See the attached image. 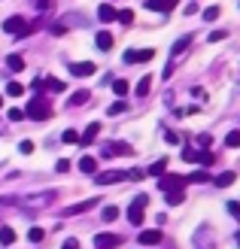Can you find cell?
<instances>
[{
  "instance_id": "obj_45",
  "label": "cell",
  "mask_w": 240,
  "mask_h": 249,
  "mask_svg": "<svg viewBox=\"0 0 240 249\" xmlns=\"http://www.w3.org/2000/svg\"><path fill=\"white\" fill-rule=\"evenodd\" d=\"M21 152H24V155L34 152V143H31V140H21Z\"/></svg>"
},
{
  "instance_id": "obj_17",
  "label": "cell",
  "mask_w": 240,
  "mask_h": 249,
  "mask_svg": "<svg viewBox=\"0 0 240 249\" xmlns=\"http://www.w3.org/2000/svg\"><path fill=\"white\" fill-rule=\"evenodd\" d=\"M94 204H97V197H88V201H82V204H73L67 213H70V216H79V213H85V210H92Z\"/></svg>"
},
{
  "instance_id": "obj_28",
  "label": "cell",
  "mask_w": 240,
  "mask_h": 249,
  "mask_svg": "<svg viewBox=\"0 0 240 249\" xmlns=\"http://www.w3.org/2000/svg\"><path fill=\"white\" fill-rule=\"evenodd\" d=\"M28 237H31V243H43L46 231H43V228H31V231H28Z\"/></svg>"
},
{
  "instance_id": "obj_40",
  "label": "cell",
  "mask_w": 240,
  "mask_h": 249,
  "mask_svg": "<svg viewBox=\"0 0 240 249\" xmlns=\"http://www.w3.org/2000/svg\"><path fill=\"white\" fill-rule=\"evenodd\" d=\"M210 143H213V137H207V134H198V146H201V149H207Z\"/></svg>"
},
{
  "instance_id": "obj_34",
  "label": "cell",
  "mask_w": 240,
  "mask_h": 249,
  "mask_svg": "<svg viewBox=\"0 0 240 249\" xmlns=\"http://www.w3.org/2000/svg\"><path fill=\"white\" fill-rule=\"evenodd\" d=\"M21 91H24V89H21V82H9V85H6V94H9V97H18Z\"/></svg>"
},
{
  "instance_id": "obj_2",
  "label": "cell",
  "mask_w": 240,
  "mask_h": 249,
  "mask_svg": "<svg viewBox=\"0 0 240 249\" xmlns=\"http://www.w3.org/2000/svg\"><path fill=\"white\" fill-rule=\"evenodd\" d=\"M146 207H149V197L146 195H137L134 201H131V207H128V222H131V225H143Z\"/></svg>"
},
{
  "instance_id": "obj_13",
  "label": "cell",
  "mask_w": 240,
  "mask_h": 249,
  "mask_svg": "<svg viewBox=\"0 0 240 249\" xmlns=\"http://www.w3.org/2000/svg\"><path fill=\"white\" fill-rule=\"evenodd\" d=\"M97 18L104 21V24H110V21H116V18H119V12L112 9L110 3H104V6H97Z\"/></svg>"
},
{
  "instance_id": "obj_38",
  "label": "cell",
  "mask_w": 240,
  "mask_h": 249,
  "mask_svg": "<svg viewBox=\"0 0 240 249\" xmlns=\"http://www.w3.org/2000/svg\"><path fill=\"white\" fill-rule=\"evenodd\" d=\"M119 21H122V24H131V21H134V12H131V9H122V12H119Z\"/></svg>"
},
{
  "instance_id": "obj_44",
  "label": "cell",
  "mask_w": 240,
  "mask_h": 249,
  "mask_svg": "<svg viewBox=\"0 0 240 249\" xmlns=\"http://www.w3.org/2000/svg\"><path fill=\"white\" fill-rule=\"evenodd\" d=\"M55 170H58V173H67V170H70V161H58Z\"/></svg>"
},
{
  "instance_id": "obj_12",
  "label": "cell",
  "mask_w": 240,
  "mask_h": 249,
  "mask_svg": "<svg viewBox=\"0 0 240 249\" xmlns=\"http://www.w3.org/2000/svg\"><path fill=\"white\" fill-rule=\"evenodd\" d=\"M55 201V192H46V195H34V197H24L18 204H34V207H43V204H52Z\"/></svg>"
},
{
  "instance_id": "obj_21",
  "label": "cell",
  "mask_w": 240,
  "mask_h": 249,
  "mask_svg": "<svg viewBox=\"0 0 240 249\" xmlns=\"http://www.w3.org/2000/svg\"><path fill=\"white\" fill-rule=\"evenodd\" d=\"M79 170H82V173H94V170H97V161H94L92 155H82V158H79Z\"/></svg>"
},
{
  "instance_id": "obj_37",
  "label": "cell",
  "mask_w": 240,
  "mask_h": 249,
  "mask_svg": "<svg viewBox=\"0 0 240 249\" xmlns=\"http://www.w3.org/2000/svg\"><path fill=\"white\" fill-rule=\"evenodd\" d=\"M183 158H185V161H198V149H192V146H183Z\"/></svg>"
},
{
  "instance_id": "obj_1",
  "label": "cell",
  "mask_w": 240,
  "mask_h": 249,
  "mask_svg": "<svg viewBox=\"0 0 240 249\" xmlns=\"http://www.w3.org/2000/svg\"><path fill=\"white\" fill-rule=\"evenodd\" d=\"M24 113H28L34 122H46V119H52V107H49V101H43V97H34Z\"/></svg>"
},
{
  "instance_id": "obj_32",
  "label": "cell",
  "mask_w": 240,
  "mask_h": 249,
  "mask_svg": "<svg viewBox=\"0 0 240 249\" xmlns=\"http://www.w3.org/2000/svg\"><path fill=\"white\" fill-rule=\"evenodd\" d=\"M219 16H222V9H219V6H210V9H204V18H207V21H216Z\"/></svg>"
},
{
  "instance_id": "obj_15",
  "label": "cell",
  "mask_w": 240,
  "mask_h": 249,
  "mask_svg": "<svg viewBox=\"0 0 240 249\" xmlns=\"http://www.w3.org/2000/svg\"><path fill=\"white\" fill-rule=\"evenodd\" d=\"M104 155H131V146L128 143H110V146H104Z\"/></svg>"
},
{
  "instance_id": "obj_6",
  "label": "cell",
  "mask_w": 240,
  "mask_h": 249,
  "mask_svg": "<svg viewBox=\"0 0 240 249\" xmlns=\"http://www.w3.org/2000/svg\"><path fill=\"white\" fill-rule=\"evenodd\" d=\"M122 243V237L119 234H110V231H104V234H94V249H116Z\"/></svg>"
},
{
  "instance_id": "obj_7",
  "label": "cell",
  "mask_w": 240,
  "mask_h": 249,
  "mask_svg": "<svg viewBox=\"0 0 240 249\" xmlns=\"http://www.w3.org/2000/svg\"><path fill=\"white\" fill-rule=\"evenodd\" d=\"M128 179L122 170H104V173H94V185H112V182H122Z\"/></svg>"
},
{
  "instance_id": "obj_14",
  "label": "cell",
  "mask_w": 240,
  "mask_h": 249,
  "mask_svg": "<svg viewBox=\"0 0 240 249\" xmlns=\"http://www.w3.org/2000/svg\"><path fill=\"white\" fill-rule=\"evenodd\" d=\"M88 97H92V91H88V89H79V91H73V94H70L67 107H82V104H88Z\"/></svg>"
},
{
  "instance_id": "obj_19",
  "label": "cell",
  "mask_w": 240,
  "mask_h": 249,
  "mask_svg": "<svg viewBox=\"0 0 240 249\" xmlns=\"http://www.w3.org/2000/svg\"><path fill=\"white\" fill-rule=\"evenodd\" d=\"M234 179H237V177H234V170H225V173H219V177L213 179V185H219V189H228Z\"/></svg>"
},
{
  "instance_id": "obj_10",
  "label": "cell",
  "mask_w": 240,
  "mask_h": 249,
  "mask_svg": "<svg viewBox=\"0 0 240 249\" xmlns=\"http://www.w3.org/2000/svg\"><path fill=\"white\" fill-rule=\"evenodd\" d=\"M137 240H140V246H155V243H161V231L158 228L140 231V234H137Z\"/></svg>"
},
{
  "instance_id": "obj_39",
  "label": "cell",
  "mask_w": 240,
  "mask_h": 249,
  "mask_svg": "<svg viewBox=\"0 0 240 249\" xmlns=\"http://www.w3.org/2000/svg\"><path fill=\"white\" fill-rule=\"evenodd\" d=\"M125 109H128V107L119 101V104H112V107H110V116H119V113H125Z\"/></svg>"
},
{
  "instance_id": "obj_4",
  "label": "cell",
  "mask_w": 240,
  "mask_h": 249,
  "mask_svg": "<svg viewBox=\"0 0 240 249\" xmlns=\"http://www.w3.org/2000/svg\"><path fill=\"white\" fill-rule=\"evenodd\" d=\"M3 31H6V34H18V40H21V36H24V34H31L34 28H28L21 16H12V18L3 21Z\"/></svg>"
},
{
  "instance_id": "obj_43",
  "label": "cell",
  "mask_w": 240,
  "mask_h": 249,
  "mask_svg": "<svg viewBox=\"0 0 240 249\" xmlns=\"http://www.w3.org/2000/svg\"><path fill=\"white\" fill-rule=\"evenodd\" d=\"M219 40H225V31H213L210 34V43H219Z\"/></svg>"
},
{
  "instance_id": "obj_24",
  "label": "cell",
  "mask_w": 240,
  "mask_h": 249,
  "mask_svg": "<svg viewBox=\"0 0 240 249\" xmlns=\"http://www.w3.org/2000/svg\"><path fill=\"white\" fill-rule=\"evenodd\" d=\"M149 89H152V76H143L140 82H137V94H140V97H146Z\"/></svg>"
},
{
  "instance_id": "obj_31",
  "label": "cell",
  "mask_w": 240,
  "mask_h": 249,
  "mask_svg": "<svg viewBox=\"0 0 240 249\" xmlns=\"http://www.w3.org/2000/svg\"><path fill=\"white\" fill-rule=\"evenodd\" d=\"M164 170H167V161H155V164L149 167V173H152V177H161Z\"/></svg>"
},
{
  "instance_id": "obj_30",
  "label": "cell",
  "mask_w": 240,
  "mask_h": 249,
  "mask_svg": "<svg viewBox=\"0 0 240 249\" xmlns=\"http://www.w3.org/2000/svg\"><path fill=\"white\" fill-rule=\"evenodd\" d=\"M61 140H64V143H79V134L73 131V128H67L64 134H61Z\"/></svg>"
},
{
  "instance_id": "obj_5",
  "label": "cell",
  "mask_w": 240,
  "mask_h": 249,
  "mask_svg": "<svg viewBox=\"0 0 240 249\" xmlns=\"http://www.w3.org/2000/svg\"><path fill=\"white\" fill-rule=\"evenodd\" d=\"M155 52L152 49H128L125 52V64H140V61H152Z\"/></svg>"
},
{
  "instance_id": "obj_27",
  "label": "cell",
  "mask_w": 240,
  "mask_h": 249,
  "mask_svg": "<svg viewBox=\"0 0 240 249\" xmlns=\"http://www.w3.org/2000/svg\"><path fill=\"white\" fill-rule=\"evenodd\" d=\"M116 216H119V207H104V213H100L104 222H116Z\"/></svg>"
},
{
  "instance_id": "obj_41",
  "label": "cell",
  "mask_w": 240,
  "mask_h": 249,
  "mask_svg": "<svg viewBox=\"0 0 240 249\" xmlns=\"http://www.w3.org/2000/svg\"><path fill=\"white\" fill-rule=\"evenodd\" d=\"M21 116H24V113H21L18 107H12V109H9V122H21Z\"/></svg>"
},
{
  "instance_id": "obj_22",
  "label": "cell",
  "mask_w": 240,
  "mask_h": 249,
  "mask_svg": "<svg viewBox=\"0 0 240 249\" xmlns=\"http://www.w3.org/2000/svg\"><path fill=\"white\" fill-rule=\"evenodd\" d=\"M6 67H9L12 73H18V70L24 67V58H21V55H9V58H6Z\"/></svg>"
},
{
  "instance_id": "obj_36",
  "label": "cell",
  "mask_w": 240,
  "mask_h": 249,
  "mask_svg": "<svg viewBox=\"0 0 240 249\" xmlns=\"http://www.w3.org/2000/svg\"><path fill=\"white\" fill-rule=\"evenodd\" d=\"M188 182H210V177H207L204 170H195L192 177H188Z\"/></svg>"
},
{
  "instance_id": "obj_23",
  "label": "cell",
  "mask_w": 240,
  "mask_h": 249,
  "mask_svg": "<svg viewBox=\"0 0 240 249\" xmlns=\"http://www.w3.org/2000/svg\"><path fill=\"white\" fill-rule=\"evenodd\" d=\"M0 243L12 246V243H16V231H12V228H0Z\"/></svg>"
},
{
  "instance_id": "obj_16",
  "label": "cell",
  "mask_w": 240,
  "mask_h": 249,
  "mask_svg": "<svg viewBox=\"0 0 240 249\" xmlns=\"http://www.w3.org/2000/svg\"><path fill=\"white\" fill-rule=\"evenodd\" d=\"M97 134H100V124H97V122H92V124H88V128H85V134L79 137V143H82V146L94 143V137H97Z\"/></svg>"
},
{
  "instance_id": "obj_42",
  "label": "cell",
  "mask_w": 240,
  "mask_h": 249,
  "mask_svg": "<svg viewBox=\"0 0 240 249\" xmlns=\"http://www.w3.org/2000/svg\"><path fill=\"white\" fill-rule=\"evenodd\" d=\"M228 213H231L234 219H240V204H237V201H231V204H228Z\"/></svg>"
},
{
  "instance_id": "obj_20",
  "label": "cell",
  "mask_w": 240,
  "mask_h": 249,
  "mask_svg": "<svg viewBox=\"0 0 240 249\" xmlns=\"http://www.w3.org/2000/svg\"><path fill=\"white\" fill-rule=\"evenodd\" d=\"M188 46H192V36H180V40L173 43V49H170V55H173V58H176V55H183V52H185Z\"/></svg>"
},
{
  "instance_id": "obj_25",
  "label": "cell",
  "mask_w": 240,
  "mask_h": 249,
  "mask_svg": "<svg viewBox=\"0 0 240 249\" xmlns=\"http://www.w3.org/2000/svg\"><path fill=\"white\" fill-rule=\"evenodd\" d=\"M164 195H167V204H170V207H176V204H183V201H185L183 189H180V192H164Z\"/></svg>"
},
{
  "instance_id": "obj_48",
  "label": "cell",
  "mask_w": 240,
  "mask_h": 249,
  "mask_svg": "<svg viewBox=\"0 0 240 249\" xmlns=\"http://www.w3.org/2000/svg\"><path fill=\"white\" fill-rule=\"evenodd\" d=\"M34 6L37 9H49V0H34Z\"/></svg>"
},
{
  "instance_id": "obj_9",
  "label": "cell",
  "mask_w": 240,
  "mask_h": 249,
  "mask_svg": "<svg viewBox=\"0 0 240 249\" xmlns=\"http://www.w3.org/2000/svg\"><path fill=\"white\" fill-rule=\"evenodd\" d=\"M34 89H49V91H55V94H58V91H64L67 85L61 82V79H55V76H46V79H37V82H34Z\"/></svg>"
},
{
  "instance_id": "obj_18",
  "label": "cell",
  "mask_w": 240,
  "mask_h": 249,
  "mask_svg": "<svg viewBox=\"0 0 240 249\" xmlns=\"http://www.w3.org/2000/svg\"><path fill=\"white\" fill-rule=\"evenodd\" d=\"M94 40H97V49H100V52H110V49H112V34H107V31H100Z\"/></svg>"
},
{
  "instance_id": "obj_29",
  "label": "cell",
  "mask_w": 240,
  "mask_h": 249,
  "mask_svg": "<svg viewBox=\"0 0 240 249\" xmlns=\"http://www.w3.org/2000/svg\"><path fill=\"white\" fill-rule=\"evenodd\" d=\"M225 146H231V149H237V146H240V131H231L228 137H225Z\"/></svg>"
},
{
  "instance_id": "obj_49",
  "label": "cell",
  "mask_w": 240,
  "mask_h": 249,
  "mask_svg": "<svg viewBox=\"0 0 240 249\" xmlns=\"http://www.w3.org/2000/svg\"><path fill=\"white\" fill-rule=\"evenodd\" d=\"M237 246H240V234H237Z\"/></svg>"
},
{
  "instance_id": "obj_35",
  "label": "cell",
  "mask_w": 240,
  "mask_h": 249,
  "mask_svg": "<svg viewBox=\"0 0 240 249\" xmlns=\"http://www.w3.org/2000/svg\"><path fill=\"white\" fill-rule=\"evenodd\" d=\"M125 177H128V179H134V182H140V179L146 177V170H140V167H134V170H128V173H125Z\"/></svg>"
},
{
  "instance_id": "obj_11",
  "label": "cell",
  "mask_w": 240,
  "mask_h": 249,
  "mask_svg": "<svg viewBox=\"0 0 240 249\" xmlns=\"http://www.w3.org/2000/svg\"><path fill=\"white\" fill-rule=\"evenodd\" d=\"M146 6L152 12H170V9H176V0H146Z\"/></svg>"
},
{
  "instance_id": "obj_50",
  "label": "cell",
  "mask_w": 240,
  "mask_h": 249,
  "mask_svg": "<svg viewBox=\"0 0 240 249\" xmlns=\"http://www.w3.org/2000/svg\"><path fill=\"white\" fill-rule=\"evenodd\" d=\"M0 104H3V97H0Z\"/></svg>"
},
{
  "instance_id": "obj_26",
  "label": "cell",
  "mask_w": 240,
  "mask_h": 249,
  "mask_svg": "<svg viewBox=\"0 0 240 249\" xmlns=\"http://www.w3.org/2000/svg\"><path fill=\"white\" fill-rule=\"evenodd\" d=\"M128 89H131V85L125 82V79H116V82H112V91H116L119 97H125V94H128Z\"/></svg>"
},
{
  "instance_id": "obj_8",
  "label": "cell",
  "mask_w": 240,
  "mask_h": 249,
  "mask_svg": "<svg viewBox=\"0 0 240 249\" xmlns=\"http://www.w3.org/2000/svg\"><path fill=\"white\" fill-rule=\"evenodd\" d=\"M67 70H70V76H79V79L94 76V64H88V61H76V64H67Z\"/></svg>"
},
{
  "instance_id": "obj_3",
  "label": "cell",
  "mask_w": 240,
  "mask_h": 249,
  "mask_svg": "<svg viewBox=\"0 0 240 249\" xmlns=\"http://www.w3.org/2000/svg\"><path fill=\"white\" fill-rule=\"evenodd\" d=\"M183 185H188V177H176V173H161L158 189L161 192H180Z\"/></svg>"
},
{
  "instance_id": "obj_46",
  "label": "cell",
  "mask_w": 240,
  "mask_h": 249,
  "mask_svg": "<svg viewBox=\"0 0 240 249\" xmlns=\"http://www.w3.org/2000/svg\"><path fill=\"white\" fill-rule=\"evenodd\" d=\"M61 249H79V240H73V237H70L64 246H61Z\"/></svg>"
},
{
  "instance_id": "obj_33",
  "label": "cell",
  "mask_w": 240,
  "mask_h": 249,
  "mask_svg": "<svg viewBox=\"0 0 240 249\" xmlns=\"http://www.w3.org/2000/svg\"><path fill=\"white\" fill-rule=\"evenodd\" d=\"M213 161H216V158H213V155L207 152V149H204V152H198V164H204V167H210Z\"/></svg>"
},
{
  "instance_id": "obj_47",
  "label": "cell",
  "mask_w": 240,
  "mask_h": 249,
  "mask_svg": "<svg viewBox=\"0 0 240 249\" xmlns=\"http://www.w3.org/2000/svg\"><path fill=\"white\" fill-rule=\"evenodd\" d=\"M164 140H167V143H180V137H176L173 131H167V134H164Z\"/></svg>"
}]
</instances>
